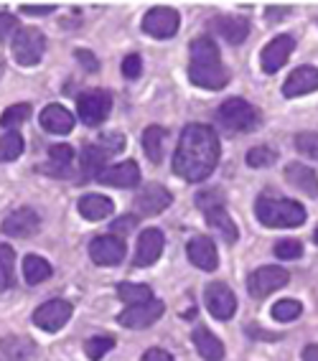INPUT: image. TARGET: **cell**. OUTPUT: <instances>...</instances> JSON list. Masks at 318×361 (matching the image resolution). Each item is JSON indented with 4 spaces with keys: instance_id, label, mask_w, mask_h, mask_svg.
Here are the masks:
<instances>
[{
    "instance_id": "1",
    "label": "cell",
    "mask_w": 318,
    "mask_h": 361,
    "mask_svg": "<svg viewBox=\"0 0 318 361\" xmlns=\"http://www.w3.org/2000/svg\"><path fill=\"white\" fill-rule=\"evenodd\" d=\"M219 163V137L214 128L202 123L186 125L173 153V171L188 183L209 178Z\"/></svg>"
},
{
    "instance_id": "2",
    "label": "cell",
    "mask_w": 318,
    "mask_h": 361,
    "mask_svg": "<svg viewBox=\"0 0 318 361\" xmlns=\"http://www.w3.org/2000/svg\"><path fill=\"white\" fill-rule=\"evenodd\" d=\"M188 79L202 90H221L229 84V69L221 64L219 49L209 36L191 41V64Z\"/></svg>"
},
{
    "instance_id": "3",
    "label": "cell",
    "mask_w": 318,
    "mask_h": 361,
    "mask_svg": "<svg viewBox=\"0 0 318 361\" xmlns=\"http://www.w3.org/2000/svg\"><path fill=\"white\" fill-rule=\"evenodd\" d=\"M255 214L265 226L273 229H293L305 221V207L291 199H273V196H260L255 204Z\"/></svg>"
},
{
    "instance_id": "4",
    "label": "cell",
    "mask_w": 318,
    "mask_h": 361,
    "mask_svg": "<svg viewBox=\"0 0 318 361\" xmlns=\"http://www.w3.org/2000/svg\"><path fill=\"white\" fill-rule=\"evenodd\" d=\"M216 117H219L221 128L229 130V133H250L257 125V120H260V115H257V110H255L252 104L240 97L221 102Z\"/></svg>"
},
{
    "instance_id": "5",
    "label": "cell",
    "mask_w": 318,
    "mask_h": 361,
    "mask_svg": "<svg viewBox=\"0 0 318 361\" xmlns=\"http://www.w3.org/2000/svg\"><path fill=\"white\" fill-rule=\"evenodd\" d=\"M112 110V94L107 90H90L85 94H79L77 99V112H79V120L90 128L94 125H102L107 120Z\"/></svg>"
},
{
    "instance_id": "6",
    "label": "cell",
    "mask_w": 318,
    "mask_h": 361,
    "mask_svg": "<svg viewBox=\"0 0 318 361\" xmlns=\"http://www.w3.org/2000/svg\"><path fill=\"white\" fill-rule=\"evenodd\" d=\"M46 51V39L39 28H18L13 39V56L20 66L39 64Z\"/></svg>"
},
{
    "instance_id": "7",
    "label": "cell",
    "mask_w": 318,
    "mask_h": 361,
    "mask_svg": "<svg viewBox=\"0 0 318 361\" xmlns=\"http://www.w3.org/2000/svg\"><path fill=\"white\" fill-rule=\"evenodd\" d=\"M291 275H288L283 267H275V264H265L260 270H255L250 278H247V290L250 295L262 300L267 298L273 290H280V288H286Z\"/></svg>"
},
{
    "instance_id": "8",
    "label": "cell",
    "mask_w": 318,
    "mask_h": 361,
    "mask_svg": "<svg viewBox=\"0 0 318 361\" xmlns=\"http://www.w3.org/2000/svg\"><path fill=\"white\" fill-rule=\"evenodd\" d=\"M178 26H181V16L169 6L150 8L143 18V31L148 36H156V39H171L178 33Z\"/></svg>"
},
{
    "instance_id": "9",
    "label": "cell",
    "mask_w": 318,
    "mask_h": 361,
    "mask_svg": "<svg viewBox=\"0 0 318 361\" xmlns=\"http://www.w3.org/2000/svg\"><path fill=\"white\" fill-rule=\"evenodd\" d=\"M163 310H166L163 300L153 298V300H145V303L128 305V308L117 316V321H120V326H125V329H148V326H153V323L163 316Z\"/></svg>"
},
{
    "instance_id": "10",
    "label": "cell",
    "mask_w": 318,
    "mask_h": 361,
    "mask_svg": "<svg viewBox=\"0 0 318 361\" xmlns=\"http://www.w3.org/2000/svg\"><path fill=\"white\" fill-rule=\"evenodd\" d=\"M72 310V303H66V300H49V303L39 305V308L33 310V323L41 331L54 334V331H61L69 323Z\"/></svg>"
},
{
    "instance_id": "11",
    "label": "cell",
    "mask_w": 318,
    "mask_h": 361,
    "mask_svg": "<svg viewBox=\"0 0 318 361\" xmlns=\"http://www.w3.org/2000/svg\"><path fill=\"white\" fill-rule=\"evenodd\" d=\"M171 191L161 183H148V186L140 191V194L133 199V209H135L140 216H156V214L166 212L171 207Z\"/></svg>"
},
{
    "instance_id": "12",
    "label": "cell",
    "mask_w": 318,
    "mask_h": 361,
    "mask_svg": "<svg viewBox=\"0 0 318 361\" xmlns=\"http://www.w3.org/2000/svg\"><path fill=\"white\" fill-rule=\"evenodd\" d=\"M204 300H207V308L209 313L219 321H229L234 316V310H237V298L234 293L229 290L227 283H209L207 285V293H204Z\"/></svg>"
},
{
    "instance_id": "13",
    "label": "cell",
    "mask_w": 318,
    "mask_h": 361,
    "mask_svg": "<svg viewBox=\"0 0 318 361\" xmlns=\"http://www.w3.org/2000/svg\"><path fill=\"white\" fill-rule=\"evenodd\" d=\"M90 257L94 264H102V267H112V264H120L125 257V242L120 237H97L90 242Z\"/></svg>"
},
{
    "instance_id": "14",
    "label": "cell",
    "mask_w": 318,
    "mask_h": 361,
    "mask_svg": "<svg viewBox=\"0 0 318 361\" xmlns=\"http://www.w3.org/2000/svg\"><path fill=\"white\" fill-rule=\"evenodd\" d=\"M293 49H295L293 36H278V39H273L262 49V56H260L262 71L265 74H275L278 69H283L288 64V59H291Z\"/></svg>"
},
{
    "instance_id": "15",
    "label": "cell",
    "mask_w": 318,
    "mask_h": 361,
    "mask_svg": "<svg viewBox=\"0 0 318 361\" xmlns=\"http://www.w3.org/2000/svg\"><path fill=\"white\" fill-rule=\"evenodd\" d=\"M163 247H166V237H163L161 229H145L137 239V250H135V267H150L156 264L163 255Z\"/></svg>"
},
{
    "instance_id": "16",
    "label": "cell",
    "mask_w": 318,
    "mask_h": 361,
    "mask_svg": "<svg viewBox=\"0 0 318 361\" xmlns=\"http://www.w3.org/2000/svg\"><path fill=\"white\" fill-rule=\"evenodd\" d=\"M99 183L104 186H115V188H135L140 183V168L135 161H123L117 166L104 168L102 173L97 176Z\"/></svg>"
},
{
    "instance_id": "17",
    "label": "cell",
    "mask_w": 318,
    "mask_h": 361,
    "mask_svg": "<svg viewBox=\"0 0 318 361\" xmlns=\"http://www.w3.org/2000/svg\"><path fill=\"white\" fill-rule=\"evenodd\" d=\"M39 226L41 219L33 209H16L3 221V234H8V237H33L39 232Z\"/></svg>"
},
{
    "instance_id": "18",
    "label": "cell",
    "mask_w": 318,
    "mask_h": 361,
    "mask_svg": "<svg viewBox=\"0 0 318 361\" xmlns=\"http://www.w3.org/2000/svg\"><path fill=\"white\" fill-rule=\"evenodd\" d=\"M318 90V69L316 66H298L291 77L283 84V94L288 99L293 97H303V94H311Z\"/></svg>"
},
{
    "instance_id": "19",
    "label": "cell",
    "mask_w": 318,
    "mask_h": 361,
    "mask_svg": "<svg viewBox=\"0 0 318 361\" xmlns=\"http://www.w3.org/2000/svg\"><path fill=\"white\" fill-rule=\"evenodd\" d=\"M186 255L191 259V264H196L199 270H216V264H219V257H216V247L214 242L209 237H194L188 242L186 247Z\"/></svg>"
},
{
    "instance_id": "20",
    "label": "cell",
    "mask_w": 318,
    "mask_h": 361,
    "mask_svg": "<svg viewBox=\"0 0 318 361\" xmlns=\"http://www.w3.org/2000/svg\"><path fill=\"white\" fill-rule=\"evenodd\" d=\"M286 180L293 188H298V191H303L305 196H311V199L318 196V173L313 171V168L303 166V163H288Z\"/></svg>"
},
{
    "instance_id": "21",
    "label": "cell",
    "mask_w": 318,
    "mask_h": 361,
    "mask_svg": "<svg viewBox=\"0 0 318 361\" xmlns=\"http://www.w3.org/2000/svg\"><path fill=\"white\" fill-rule=\"evenodd\" d=\"M212 28H216L221 39L229 41L232 46L242 44L250 36V20L242 18V16H219V18L212 20Z\"/></svg>"
},
{
    "instance_id": "22",
    "label": "cell",
    "mask_w": 318,
    "mask_h": 361,
    "mask_svg": "<svg viewBox=\"0 0 318 361\" xmlns=\"http://www.w3.org/2000/svg\"><path fill=\"white\" fill-rule=\"evenodd\" d=\"M39 120L41 128L54 133V135H66L74 128V115L66 107H61V104H46Z\"/></svg>"
},
{
    "instance_id": "23",
    "label": "cell",
    "mask_w": 318,
    "mask_h": 361,
    "mask_svg": "<svg viewBox=\"0 0 318 361\" xmlns=\"http://www.w3.org/2000/svg\"><path fill=\"white\" fill-rule=\"evenodd\" d=\"M0 354L8 361H33L36 343L28 336H6V338H0Z\"/></svg>"
},
{
    "instance_id": "24",
    "label": "cell",
    "mask_w": 318,
    "mask_h": 361,
    "mask_svg": "<svg viewBox=\"0 0 318 361\" xmlns=\"http://www.w3.org/2000/svg\"><path fill=\"white\" fill-rule=\"evenodd\" d=\"M194 338V346L196 351L204 356V361H221L224 359V343L216 338L207 326H196V331L191 334Z\"/></svg>"
},
{
    "instance_id": "25",
    "label": "cell",
    "mask_w": 318,
    "mask_h": 361,
    "mask_svg": "<svg viewBox=\"0 0 318 361\" xmlns=\"http://www.w3.org/2000/svg\"><path fill=\"white\" fill-rule=\"evenodd\" d=\"M77 209L87 221H102V219H107L112 212H115V204H112V199H107V196L87 194V196H82V199H79Z\"/></svg>"
},
{
    "instance_id": "26",
    "label": "cell",
    "mask_w": 318,
    "mask_h": 361,
    "mask_svg": "<svg viewBox=\"0 0 318 361\" xmlns=\"http://www.w3.org/2000/svg\"><path fill=\"white\" fill-rule=\"evenodd\" d=\"M204 214H207V224L212 226V229H216V234H221L229 245H232V242H237L240 232H237V224L232 221V216L227 214V209L214 207V209H209V212H204Z\"/></svg>"
},
{
    "instance_id": "27",
    "label": "cell",
    "mask_w": 318,
    "mask_h": 361,
    "mask_svg": "<svg viewBox=\"0 0 318 361\" xmlns=\"http://www.w3.org/2000/svg\"><path fill=\"white\" fill-rule=\"evenodd\" d=\"M166 137H169V133H166L161 125H150V128H145L143 148H145V155H148L150 163L163 161V145H166Z\"/></svg>"
},
{
    "instance_id": "28",
    "label": "cell",
    "mask_w": 318,
    "mask_h": 361,
    "mask_svg": "<svg viewBox=\"0 0 318 361\" xmlns=\"http://www.w3.org/2000/svg\"><path fill=\"white\" fill-rule=\"evenodd\" d=\"M74 161V150L69 145H54L49 150V166L44 171H49V176H59V178H64L69 176V166Z\"/></svg>"
},
{
    "instance_id": "29",
    "label": "cell",
    "mask_w": 318,
    "mask_h": 361,
    "mask_svg": "<svg viewBox=\"0 0 318 361\" xmlns=\"http://www.w3.org/2000/svg\"><path fill=\"white\" fill-rule=\"evenodd\" d=\"M23 275H26L28 285H39L51 278V264L46 262L44 257H39V255H28L23 259Z\"/></svg>"
},
{
    "instance_id": "30",
    "label": "cell",
    "mask_w": 318,
    "mask_h": 361,
    "mask_svg": "<svg viewBox=\"0 0 318 361\" xmlns=\"http://www.w3.org/2000/svg\"><path fill=\"white\" fill-rule=\"evenodd\" d=\"M104 161H107V150H102L99 145H87L82 150V173H85V178L102 173Z\"/></svg>"
},
{
    "instance_id": "31",
    "label": "cell",
    "mask_w": 318,
    "mask_h": 361,
    "mask_svg": "<svg viewBox=\"0 0 318 361\" xmlns=\"http://www.w3.org/2000/svg\"><path fill=\"white\" fill-rule=\"evenodd\" d=\"M117 298L128 305L145 303V300H153V290L148 285H135V283H120L117 285Z\"/></svg>"
},
{
    "instance_id": "32",
    "label": "cell",
    "mask_w": 318,
    "mask_h": 361,
    "mask_svg": "<svg viewBox=\"0 0 318 361\" xmlns=\"http://www.w3.org/2000/svg\"><path fill=\"white\" fill-rule=\"evenodd\" d=\"M16 272V252L11 245H0V293L13 285Z\"/></svg>"
},
{
    "instance_id": "33",
    "label": "cell",
    "mask_w": 318,
    "mask_h": 361,
    "mask_svg": "<svg viewBox=\"0 0 318 361\" xmlns=\"http://www.w3.org/2000/svg\"><path fill=\"white\" fill-rule=\"evenodd\" d=\"M23 153V137L18 133H6L0 137V163H11Z\"/></svg>"
},
{
    "instance_id": "34",
    "label": "cell",
    "mask_w": 318,
    "mask_h": 361,
    "mask_svg": "<svg viewBox=\"0 0 318 361\" xmlns=\"http://www.w3.org/2000/svg\"><path fill=\"white\" fill-rule=\"evenodd\" d=\"M31 117V104H13L0 115V125L6 130H16L18 125H23Z\"/></svg>"
},
{
    "instance_id": "35",
    "label": "cell",
    "mask_w": 318,
    "mask_h": 361,
    "mask_svg": "<svg viewBox=\"0 0 318 361\" xmlns=\"http://www.w3.org/2000/svg\"><path fill=\"white\" fill-rule=\"evenodd\" d=\"M115 348V338L112 336H94L90 341H85V354L90 356L92 361H99L107 351Z\"/></svg>"
},
{
    "instance_id": "36",
    "label": "cell",
    "mask_w": 318,
    "mask_h": 361,
    "mask_svg": "<svg viewBox=\"0 0 318 361\" xmlns=\"http://www.w3.org/2000/svg\"><path fill=\"white\" fill-rule=\"evenodd\" d=\"M303 313V305L298 303V300H278V303L273 305V318L275 321H283V323H288V321H295V318Z\"/></svg>"
},
{
    "instance_id": "37",
    "label": "cell",
    "mask_w": 318,
    "mask_h": 361,
    "mask_svg": "<svg viewBox=\"0 0 318 361\" xmlns=\"http://www.w3.org/2000/svg\"><path fill=\"white\" fill-rule=\"evenodd\" d=\"M275 158H278V153H275L273 148H267V145H257V148H252L250 153H247V166H252V168L273 166Z\"/></svg>"
},
{
    "instance_id": "38",
    "label": "cell",
    "mask_w": 318,
    "mask_h": 361,
    "mask_svg": "<svg viewBox=\"0 0 318 361\" xmlns=\"http://www.w3.org/2000/svg\"><path fill=\"white\" fill-rule=\"evenodd\" d=\"M275 255L280 259H298L303 255V245H300L298 239H283L275 245Z\"/></svg>"
},
{
    "instance_id": "39",
    "label": "cell",
    "mask_w": 318,
    "mask_h": 361,
    "mask_svg": "<svg viewBox=\"0 0 318 361\" xmlns=\"http://www.w3.org/2000/svg\"><path fill=\"white\" fill-rule=\"evenodd\" d=\"M295 148L308 158H318V135L316 133H300V135H295Z\"/></svg>"
},
{
    "instance_id": "40",
    "label": "cell",
    "mask_w": 318,
    "mask_h": 361,
    "mask_svg": "<svg viewBox=\"0 0 318 361\" xmlns=\"http://www.w3.org/2000/svg\"><path fill=\"white\" fill-rule=\"evenodd\" d=\"M140 74H143V59L137 56V54L125 56V61H123V77L125 79H137Z\"/></svg>"
},
{
    "instance_id": "41",
    "label": "cell",
    "mask_w": 318,
    "mask_h": 361,
    "mask_svg": "<svg viewBox=\"0 0 318 361\" xmlns=\"http://www.w3.org/2000/svg\"><path fill=\"white\" fill-rule=\"evenodd\" d=\"M196 207L204 209V212H209V209L214 207H224V196L219 191H204V194L196 196Z\"/></svg>"
},
{
    "instance_id": "42",
    "label": "cell",
    "mask_w": 318,
    "mask_h": 361,
    "mask_svg": "<svg viewBox=\"0 0 318 361\" xmlns=\"http://www.w3.org/2000/svg\"><path fill=\"white\" fill-rule=\"evenodd\" d=\"M13 33H18V18L11 13H0V41L11 39Z\"/></svg>"
},
{
    "instance_id": "43",
    "label": "cell",
    "mask_w": 318,
    "mask_h": 361,
    "mask_svg": "<svg viewBox=\"0 0 318 361\" xmlns=\"http://www.w3.org/2000/svg\"><path fill=\"white\" fill-rule=\"evenodd\" d=\"M123 145H125L123 133H104L102 145H99V148L102 150H123Z\"/></svg>"
},
{
    "instance_id": "44",
    "label": "cell",
    "mask_w": 318,
    "mask_h": 361,
    "mask_svg": "<svg viewBox=\"0 0 318 361\" xmlns=\"http://www.w3.org/2000/svg\"><path fill=\"white\" fill-rule=\"evenodd\" d=\"M74 56L79 59V64L85 66L87 71H97L99 69V61L94 56H92V54L87 51V49H77V51H74Z\"/></svg>"
},
{
    "instance_id": "45",
    "label": "cell",
    "mask_w": 318,
    "mask_h": 361,
    "mask_svg": "<svg viewBox=\"0 0 318 361\" xmlns=\"http://www.w3.org/2000/svg\"><path fill=\"white\" fill-rule=\"evenodd\" d=\"M135 224H137V216H135V214H128V216H123V219H115V224H112V232L125 234V232H130Z\"/></svg>"
},
{
    "instance_id": "46",
    "label": "cell",
    "mask_w": 318,
    "mask_h": 361,
    "mask_svg": "<svg viewBox=\"0 0 318 361\" xmlns=\"http://www.w3.org/2000/svg\"><path fill=\"white\" fill-rule=\"evenodd\" d=\"M140 361H173V356H171L166 348H148Z\"/></svg>"
},
{
    "instance_id": "47",
    "label": "cell",
    "mask_w": 318,
    "mask_h": 361,
    "mask_svg": "<svg viewBox=\"0 0 318 361\" xmlns=\"http://www.w3.org/2000/svg\"><path fill=\"white\" fill-rule=\"evenodd\" d=\"M20 11H23V13H28V16H49L51 13V11H56V8L54 6H20Z\"/></svg>"
},
{
    "instance_id": "48",
    "label": "cell",
    "mask_w": 318,
    "mask_h": 361,
    "mask_svg": "<svg viewBox=\"0 0 318 361\" xmlns=\"http://www.w3.org/2000/svg\"><path fill=\"white\" fill-rule=\"evenodd\" d=\"M247 334H252V338H265V341H275V338H280V334H270V331L255 329V326H247Z\"/></svg>"
},
{
    "instance_id": "49",
    "label": "cell",
    "mask_w": 318,
    "mask_h": 361,
    "mask_svg": "<svg viewBox=\"0 0 318 361\" xmlns=\"http://www.w3.org/2000/svg\"><path fill=\"white\" fill-rule=\"evenodd\" d=\"M303 361H318V343L303 348Z\"/></svg>"
},
{
    "instance_id": "50",
    "label": "cell",
    "mask_w": 318,
    "mask_h": 361,
    "mask_svg": "<svg viewBox=\"0 0 318 361\" xmlns=\"http://www.w3.org/2000/svg\"><path fill=\"white\" fill-rule=\"evenodd\" d=\"M288 13V8H267V18L275 20V18H283Z\"/></svg>"
},
{
    "instance_id": "51",
    "label": "cell",
    "mask_w": 318,
    "mask_h": 361,
    "mask_svg": "<svg viewBox=\"0 0 318 361\" xmlns=\"http://www.w3.org/2000/svg\"><path fill=\"white\" fill-rule=\"evenodd\" d=\"M3 71H6V61L0 59V79H3Z\"/></svg>"
},
{
    "instance_id": "52",
    "label": "cell",
    "mask_w": 318,
    "mask_h": 361,
    "mask_svg": "<svg viewBox=\"0 0 318 361\" xmlns=\"http://www.w3.org/2000/svg\"><path fill=\"white\" fill-rule=\"evenodd\" d=\"M313 242H316V245H318V229H316V234H313Z\"/></svg>"
}]
</instances>
